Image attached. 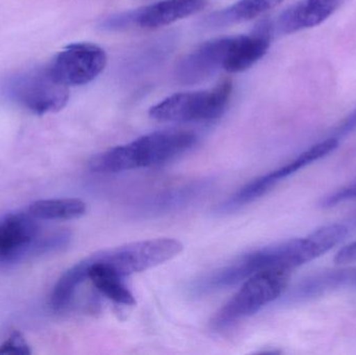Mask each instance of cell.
<instances>
[{
    "mask_svg": "<svg viewBox=\"0 0 356 355\" xmlns=\"http://www.w3.org/2000/svg\"><path fill=\"white\" fill-rule=\"evenodd\" d=\"M356 129V110L343 123L342 126L339 129V135H347L353 133Z\"/></svg>",
    "mask_w": 356,
    "mask_h": 355,
    "instance_id": "cell-23",
    "label": "cell"
},
{
    "mask_svg": "<svg viewBox=\"0 0 356 355\" xmlns=\"http://www.w3.org/2000/svg\"><path fill=\"white\" fill-rule=\"evenodd\" d=\"M345 288L356 290V268L334 269L311 275L294 288L290 299H309Z\"/></svg>",
    "mask_w": 356,
    "mask_h": 355,
    "instance_id": "cell-14",
    "label": "cell"
},
{
    "mask_svg": "<svg viewBox=\"0 0 356 355\" xmlns=\"http://www.w3.org/2000/svg\"><path fill=\"white\" fill-rule=\"evenodd\" d=\"M182 249L184 245L178 240L160 238L125 244L90 256L124 277L164 264L177 256Z\"/></svg>",
    "mask_w": 356,
    "mask_h": 355,
    "instance_id": "cell-6",
    "label": "cell"
},
{
    "mask_svg": "<svg viewBox=\"0 0 356 355\" xmlns=\"http://www.w3.org/2000/svg\"><path fill=\"white\" fill-rule=\"evenodd\" d=\"M87 268L88 279L108 299L123 306L136 304L135 296L122 281V276L104 265L95 262L91 256L83 260Z\"/></svg>",
    "mask_w": 356,
    "mask_h": 355,
    "instance_id": "cell-15",
    "label": "cell"
},
{
    "mask_svg": "<svg viewBox=\"0 0 356 355\" xmlns=\"http://www.w3.org/2000/svg\"><path fill=\"white\" fill-rule=\"evenodd\" d=\"M234 37L209 40L177 63L175 77L181 85L203 83L224 69Z\"/></svg>",
    "mask_w": 356,
    "mask_h": 355,
    "instance_id": "cell-10",
    "label": "cell"
},
{
    "mask_svg": "<svg viewBox=\"0 0 356 355\" xmlns=\"http://www.w3.org/2000/svg\"><path fill=\"white\" fill-rule=\"evenodd\" d=\"M342 0H301L286 8L277 21L282 33H293L318 26L330 18Z\"/></svg>",
    "mask_w": 356,
    "mask_h": 355,
    "instance_id": "cell-12",
    "label": "cell"
},
{
    "mask_svg": "<svg viewBox=\"0 0 356 355\" xmlns=\"http://www.w3.org/2000/svg\"><path fill=\"white\" fill-rule=\"evenodd\" d=\"M106 51L92 43H74L58 52L48 64L52 75L64 85H87L104 70Z\"/></svg>",
    "mask_w": 356,
    "mask_h": 355,
    "instance_id": "cell-9",
    "label": "cell"
},
{
    "mask_svg": "<svg viewBox=\"0 0 356 355\" xmlns=\"http://www.w3.org/2000/svg\"><path fill=\"white\" fill-rule=\"evenodd\" d=\"M0 354L27 355L31 354V350L22 335L15 331L0 345Z\"/></svg>",
    "mask_w": 356,
    "mask_h": 355,
    "instance_id": "cell-20",
    "label": "cell"
},
{
    "mask_svg": "<svg viewBox=\"0 0 356 355\" xmlns=\"http://www.w3.org/2000/svg\"><path fill=\"white\" fill-rule=\"evenodd\" d=\"M232 93L229 79L213 89L169 96L152 106L149 116L161 122H207L222 116Z\"/></svg>",
    "mask_w": 356,
    "mask_h": 355,
    "instance_id": "cell-4",
    "label": "cell"
},
{
    "mask_svg": "<svg viewBox=\"0 0 356 355\" xmlns=\"http://www.w3.org/2000/svg\"><path fill=\"white\" fill-rule=\"evenodd\" d=\"M195 143L196 135L192 131H156L97 154L90 160L89 166L96 173H120L160 166L188 151Z\"/></svg>",
    "mask_w": 356,
    "mask_h": 355,
    "instance_id": "cell-2",
    "label": "cell"
},
{
    "mask_svg": "<svg viewBox=\"0 0 356 355\" xmlns=\"http://www.w3.org/2000/svg\"><path fill=\"white\" fill-rule=\"evenodd\" d=\"M355 198H356V181L355 183L341 188L334 193L326 196L322 199L321 206L323 208H332V206H336L337 204H343V202L355 199Z\"/></svg>",
    "mask_w": 356,
    "mask_h": 355,
    "instance_id": "cell-21",
    "label": "cell"
},
{
    "mask_svg": "<svg viewBox=\"0 0 356 355\" xmlns=\"http://www.w3.org/2000/svg\"><path fill=\"white\" fill-rule=\"evenodd\" d=\"M282 1L284 0H238L227 8L207 17L205 23L209 26L221 27L244 22L265 14Z\"/></svg>",
    "mask_w": 356,
    "mask_h": 355,
    "instance_id": "cell-17",
    "label": "cell"
},
{
    "mask_svg": "<svg viewBox=\"0 0 356 355\" xmlns=\"http://www.w3.org/2000/svg\"><path fill=\"white\" fill-rule=\"evenodd\" d=\"M290 272L280 269L261 271L245 281L236 295L216 314L213 327L229 329L277 299L288 285Z\"/></svg>",
    "mask_w": 356,
    "mask_h": 355,
    "instance_id": "cell-3",
    "label": "cell"
},
{
    "mask_svg": "<svg viewBox=\"0 0 356 355\" xmlns=\"http://www.w3.org/2000/svg\"><path fill=\"white\" fill-rule=\"evenodd\" d=\"M88 279L87 269L83 261L66 271L54 286L50 297V306L56 312L68 308L74 298L77 289Z\"/></svg>",
    "mask_w": 356,
    "mask_h": 355,
    "instance_id": "cell-19",
    "label": "cell"
},
{
    "mask_svg": "<svg viewBox=\"0 0 356 355\" xmlns=\"http://www.w3.org/2000/svg\"><path fill=\"white\" fill-rule=\"evenodd\" d=\"M270 46L268 27H261L252 35H236L230 48L224 70L229 73L243 72L259 62Z\"/></svg>",
    "mask_w": 356,
    "mask_h": 355,
    "instance_id": "cell-13",
    "label": "cell"
},
{
    "mask_svg": "<svg viewBox=\"0 0 356 355\" xmlns=\"http://www.w3.org/2000/svg\"><path fill=\"white\" fill-rule=\"evenodd\" d=\"M348 231L343 224L326 225L305 237L255 250L199 281L195 292L204 294L232 287L261 271L280 269L291 272L339 245Z\"/></svg>",
    "mask_w": 356,
    "mask_h": 355,
    "instance_id": "cell-1",
    "label": "cell"
},
{
    "mask_svg": "<svg viewBox=\"0 0 356 355\" xmlns=\"http://www.w3.org/2000/svg\"><path fill=\"white\" fill-rule=\"evenodd\" d=\"M10 99L37 115L56 113L69 100V87L52 75L49 67L41 66L17 73L4 83Z\"/></svg>",
    "mask_w": 356,
    "mask_h": 355,
    "instance_id": "cell-5",
    "label": "cell"
},
{
    "mask_svg": "<svg viewBox=\"0 0 356 355\" xmlns=\"http://www.w3.org/2000/svg\"><path fill=\"white\" fill-rule=\"evenodd\" d=\"M29 212L38 220H73L87 212V204L76 198L44 199L33 202Z\"/></svg>",
    "mask_w": 356,
    "mask_h": 355,
    "instance_id": "cell-18",
    "label": "cell"
},
{
    "mask_svg": "<svg viewBox=\"0 0 356 355\" xmlns=\"http://www.w3.org/2000/svg\"><path fill=\"white\" fill-rule=\"evenodd\" d=\"M334 262L337 264H353V263H356V241L342 248L337 254Z\"/></svg>",
    "mask_w": 356,
    "mask_h": 355,
    "instance_id": "cell-22",
    "label": "cell"
},
{
    "mask_svg": "<svg viewBox=\"0 0 356 355\" xmlns=\"http://www.w3.org/2000/svg\"><path fill=\"white\" fill-rule=\"evenodd\" d=\"M338 146L339 140L337 138H330V139L324 140V141L312 146L311 148L305 150L302 154L296 156L294 160L284 164V166L280 167L267 174L261 175L241 188L234 195L230 196L229 199L225 200L218 210L219 212L227 214V213L234 212V210L243 208L246 204H251L265 195L282 179L294 174L297 171L311 165L312 163L324 158L337 149Z\"/></svg>",
    "mask_w": 356,
    "mask_h": 355,
    "instance_id": "cell-7",
    "label": "cell"
},
{
    "mask_svg": "<svg viewBox=\"0 0 356 355\" xmlns=\"http://www.w3.org/2000/svg\"><path fill=\"white\" fill-rule=\"evenodd\" d=\"M207 0H163L131 10L133 27L158 28L201 12Z\"/></svg>",
    "mask_w": 356,
    "mask_h": 355,
    "instance_id": "cell-11",
    "label": "cell"
},
{
    "mask_svg": "<svg viewBox=\"0 0 356 355\" xmlns=\"http://www.w3.org/2000/svg\"><path fill=\"white\" fill-rule=\"evenodd\" d=\"M31 213H8L0 218V266L10 267L39 256L40 226Z\"/></svg>",
    "mask_w": 356,
    "mask_h": 355,
    "instance_id": "cell-8",
    "label": "cell"
},
{
    "mask_svg": "<svg viewBox=\"0 0 356 355\" xmlns=\"http://www.w3.org/2000/svg\"><path fill=\"white\" fill-rule=\"evenodd\" d=\"M209 188V185L207 181H196L184 187L168 190L142 204L141 213L144 215H161L172 212L188 206L197 198H200Z\"/></svg>",
    "mask_w": 356,
    "mask_h": 355,
    "instance_id": "cell-16",
    "label": "cell"
}]
</instances>
